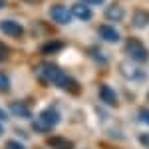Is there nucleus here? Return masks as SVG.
<instances>
[{
    "label": "nucleus",
    "mask_w": 149,
    "mask_h": 149,
    "mask_svg": "<svg viewBox=\"0 0 149 149\" xmlns=\"http://www.w3.org/2000/svg\"><path fill=\"white\" fill-rule=\"evenodd\" d=\"M36 74H38V78L42 81L52 84V86H56V88L64 90V92L80 93V84L74 80L72 76H68L64 70H60L58 66H54V64H42L40 68L36 70Z\"/></svg>",
    "instance_id": "nucleus-1"
},
{
    "label": "nucleus",
    "mask_w": 149,
    "mask_h": 149,
    "mask_svg": "<svg viewBox=\"0 0 149 149\" xmlns=\"http://www.w3.org/2000/svg\"><path fill=\"white\" fill-rule=\"evenodd\" d=\"M60 119L62 117H60V111L56 107H48V109H44L38 115V119L34 121V129L40 131V133H48V131H52L60 123Z\"/></svg>",
    "instance_id": "nucleus-2"
},
{
    "label": "nucleus",
    "mask_w": 149,
    "mask_h": 149,
    "mask_svg": "<svg viewBox=\"0 0 149 149\" xmlns=\"http://www.w3.org/2000/svg\"><path fill=\"white\" fill-rule=\"evenodd\" d=\"M125 52H127V56L133 62H137V64H145L149 60V50L137 38H127L125 40Z\"/></svg>",
    "instance_id": "nucleus-3"
},
{
    "label": "nucleus",
    "mask_w": 149,
    "mask_h": 149,
    "mask_svg": "<svg viewBox=\"0 0 149 149\" xmlns=\"http://www.w3.org/2000/svg\"><path fill=\"white\" fill-rule=\"evenodd\" d=\"M119 68H121V74L131 81H143L147 78V74H145L143 70H139V64L133 62V60H131V62H123Z\"/></svg>",
    "instance_id": "nucleus-4"
},
{
    "label": "nucleus",
    "mask_w": 149,
    "mask_h": 149,
    "mask_svg": "<svg viewBox=\"0 0 149 149\" xmlns=\"http://www.w3.org/2000/svg\"><path fill=\"white\" fill-rule=\"evenodd\" d=\"M50 16H52V20L58 24H68L72 20V10H68L64 4H54L52 8H50Z\"/></svg>",
    "instance_id": "nucleus-5"
},
{
    "label": "nucleus",
    "mask_w": 149,
    "mask_h": 149,
    "mask_svg": "<svg viewBox=\"0 0 149 149\" xmlns=\"http://www.w3.org/2000/svg\"><path fill=\"white\" fill-rule=\"evenodd\" d=\"M0 30L6 36H10V38H22L24 36V26L20 22H14V20H2Z\"/></svg>",
    "instance_id": "nucleus-6"
},
{
    "label": "nucleus",
    "mask_w": 149,
    "mask_h": 149,
    "mask_svg": "<svg viewBox=\"0 0 149 149\" xmlns=\"http://www.w3.org/2000/svg\"><path fill=\"white\" fill-rule=\"evenodd\" d=\"M72 16H76L78 20H84V22H86V20H92L93 12L86 2H78V4L72 6Z\"/></svg>",
    "instance_id": "nucleus-7"
},
{
    "label": "nucleus",
    "mask_w": 149,
    "mask_h": 149,
    "mask_svg": "<svg viewBox=\"0 0 149 149\" xmlns=\"http://www.w3.org/2000/svg\"><path fill=\"white\" fill-rule=\"evenodd\" d=\"M100 100L105 105H109V107H117V95H115V92L109 86H102L100 88Z\"/></svg>",
    "instance_id": "nucleus-8"
},
{
    "label": "nucleus",
    "mask_w": 149,
    "mask_h": 149,
    "mask_svg": "<svg viewBox=\"0 0 149 149\" xmlns=\"http://www.w3.org/2000/svg\"><path fill=\"white\" fill-rule=\"evenodd\" d=\"M123 16H125V10H123L119 4H107V8H105V18H107V20H111V22H121Z\"/></svg>",
    "instance_id": "nucleus-9"
},
{
    "label": "nucleus",
    "mask_w": 149,
    "mask_h": 149,
    "mask_svg": "<svg viewBox=\"0 0 149 149\" xmlns=\"http://www.w3.org/2000/svg\"><path fill=\"white\" fill-rule=\"evenodd\" d=\"M100 36H102L105 42H109V44H115V42H119V32L115 30L113 26H107V24L100 26Z\"/></svg>",
    "instance_id": "nucleus-10"
},
{
    "label": "nucleus",
    "mask_w": 149,
    "mask_h": 149,
    "mask_svg": "<svg viewBox=\"0 0 149 149\" xmlns=\"http://www.w3.org/2000/svg\"><path fill=\"white\" fill-rule=\"evenodd\" d=\"M10 113L16 117H30V107L26 102H12L10 103Z\"/></svg>",
    "instance_id": "nucleus-11"
},
{
    "label": "nucleus",
    "mask_w": 149,
    "mask_h": 149,
    "mask_svg": "<svg viewBox=\"0 0 149 149\" xmlns=\"http://www.w3.org/2000/svg\"><path fill=\"white\" fill-rule=\"evenodd\" d=\"M133 28H147L149 26V12L147 10H137L133 14Z\"/></svg>",
    "instance_id": "nucleus-12"
},
{
    "label": "nucleus",
    "mask_w": 149,
    "mask_h": 149,
    "mask_svg": "<svg viewBox=\"0 0 149 149\" xmlns=\"http://www.w3.org/2000/svg\"><path fill=\"white\" fill-rule=\"evenodd\" d=\"M48 145L52 149H74V143L66 137H50L48 139Z\"/></svg>",
    "instance_id": "nucleus-13"
},
{
    "label": "nucleus",
    "mask_w": 149,
    "mask_h": 149,
    "mask_svg": "<svg viewBox=\"0 0 149 149\" xmlns=\"http://www.w3.org/2000/svg\"><path fill=\"white\" fill-rule=\"evenodd\" d=\"M64 48V44L60 42V40H54V42H48V44H44V46L40 48V52L42 54H56V52H60Z\"/></svg>",
    "instance_id": "nucleus-14"
},
{
    "label": "nucleus",
    "mask_w": 149,
    "mask_h": 149,
    "mask_svg": "<svg viewBox=\"0 0 149 149\" xmlns=\"http://www.w3.org/2000/svg\"><path fill=\"white\" fill-rule=\"evenodd\" d=\"M10 90V80L4 72H0V93H6Z\"/></svg>",
    "instance_id": "nucleus-15"
},
{
    "label": "nucleus",
    "mask_w": 149,
    "mask_h": 149,
    "mask_svg": "<svg viewBox=\"0 0 149 149\" xmlns=\"http://www.w3.org/2000/svg\"><path fill=\"white\" fill-rule=\"evenodd\" d=\"M137 117L143 121V123H147V125H149V107H141V109L137 111Z\"/></svg>",
    "instance_id": "nucleus-16"
},
{
    "label": "nucleus",
    "mask_w": 149,
    "mask_h": 149,
    "mask_svg": "<svg viewBox=\"0 0 149 149\" xmlns=\"http://www.w3.org/2000/svg\"><path fill=\"white\" fill-rule=\"evenodd\" d=\"M6 58H8V48H6L4 44H2V42H0V62H4Z\"/></svg>",
    "instance_id": "nucleus-17"
},
{
    "label": "nucleus",
    "mask_w": 149,
    "mask_h": 149,
    "mask_svg": "<svg viewBox=\"0 0 149 149\" xmlns=\"http://www.w3.org/2000/svg\"><path fill=\"white\" fill-rule=\"evenodd\" d=\"M6 149H26L22 143H18V141H8L6 143Z\"/></svg>",
    "instance_id": "nucleus-18"
},
{
    "label": "nucleus",
    "mask_w": 149,
    "mask_h": 149,
    "mask_svg": "<svg viewBox=\"0 0 149 149\" xmlns=\"http://www.w3.org/2000/svg\"><path fill=\"white\" fill-rule=\"evenodd\" d=\"M139 143L145 145V147H149V133H141V135H139Z\"/></svg>",
    "instance_id": "nucleus-19"
},
{
    "label": "nucleus",
    "mask_w": 149,
    "mask_h": 149,
    "mask_svg": "<svg viewBox=\"0 0 149 149\" xmlns=\"http://www.w3.org/2000/svg\"><path fill=\"white\" fill-rule=\"evenodd\" d=\"M86 4H92V6H97V4H103V0H81Z\"/></svg>",
    "instance_id": "nucleus-20"
},
{
    "label": "nucleus",
    "mask_w": 149,
    "mask_h": 149,
    "mask_svg": "<svg viewBox=\"0 0 149 149\" xmlns=\"http://www.w3.org/2000/svg\"><path fill=\"white\" fill-rule=\"evenodd\" d=\"M24 2H26V4H40L42 0H24Z\"/></svg>",
    "instance_id": "nucleus-21"
},
{
    "label": "nucleus",
    "mask_w": 149,
    "mask_h": 149,
    "mask_svg": "<svg viewBox=\"0 0 149 149\" xmlns=\"http://www.w3.org/2000/svg\"><path fill=\"white\" fill-rule=\"evenodd\" d=\"M6 117H8V115H6V111H2V109H0V121H4Z\"/></svg>",
    "instance_id": "nucleus-22"
},
{
    "label": "nucleus",
    "mask_w": 149,
    "mask_h": 149,
    "mask_svg": "<svg viewBox=\"0 0 149 149\" xmlns=\"http://www.w3.org/2000/svg\"><path fill=\"white\" fill-rule=\"evenodd\" d=\"M6 6V0H0V8H4Z\"/></svg>",
    "instance_id": "nucleus-23"
},
{
    "label": "nucleus",
    "mask_w": 149,
    "mask_h": 149,
    "mask_svg": "<svg viewBox=\"0 0 149 149\" xmlns=\"http://www.w3.org/2000/svg\"><path fill=\"white\" fill-rule=\"evenodd\" d=\"M0 135H4V127H2V123H0Z\"/></svg>",
    "instance_id": "nucleus-24"
},
{
    "label": "nucleus",
    "mask_w": 149,
    "mask_h": 149,
    "mask_svg": "<svg viewBox=\"0 0 149 149\" xmlns=\"http://www.w3.org/2000/svg\"><path fill=\"white\" fill-rule=\"evenodd\" d=\"M147 100H149V93H147Z\"/></svg>",
    "instance_id": "nucleus-25"
}]
</instances>
